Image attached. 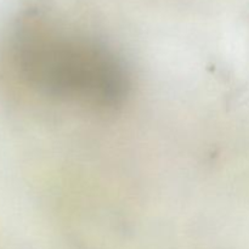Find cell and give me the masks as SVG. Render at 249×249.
<instances>
[{
	"mask_svg": "<svg viewBox=\"0 0 249 249\" xmlns=\"http://www.w3.org/2000/svg\"><path fill=\"white\" fill-rule=\"evenodd\" d=\"M10 50L19 78L49 99L113 109L130 92L128 67L113 49L36 12L18 19Z\"/></svg>",
	"mask_w": 249,
	"mask_h": 249,
	"instance_id": "6da1fadb",
	"label": "cell"
}]
</instances>
